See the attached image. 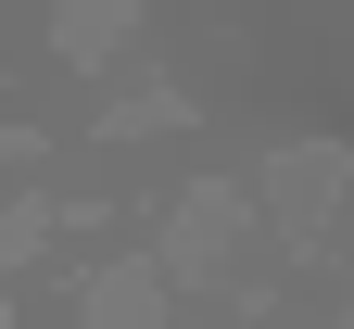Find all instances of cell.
<instances>
[{
  "label": "cell",
  "mask_w": 354,
  "mask_h": 329,
  "mask_svg": "<svg viewBox=\"0 0 354 329\" xmlns=\"http://www.w3.org/2000/svg\"><path fill=\"white\" fill-rule=\"evenodd\" d=\"M51 228H64V215H51V203H13V215H0V266H26V254H38V241H51Z\"/></svg>",
  "instance_id": "obj_5"
},
{
  "label": "cell",
  "mask_w": 354,
  "mask_h": 329,
  "mask_svg": "<svg viewBox=\"0 0 354 329\" xmlns=\"http://www.w3.org/2000/svg\"><path fill=\"white\" fill-rule=\"evenodd\" d=\"M76 329H165V278H152V254H127V266H102L76 292Z\"/></svg>",
  "instance_id": "obj_3"
},
{
  "label": "cell",
  "mask_w": 354,
  "mask_h": 329,
  "mask_svg": "<svg viewBox=\"0 0 354 329\" xmlns=\"http://www.w3.org/2000/svg\"><path fill=\"white\" fill-rule=\"evenodd\" d=\"M241 228H253V203L228 190V177H203V190L177 203V228H165V254H152V278H165V266H177V278H215V266H228V241H241Z\"/></svg>",
  "instance_id": "obj_1"
},
{
  "label": "cell",
  "mask_w": 354,
  "mask_h": 329,
  "mask_svg": "<svg viewBox=\"0 0 354 329\" xmlns=\"http://www.w3.org/2000/svg\"><path fill=\"white\" fill-rule=\"evenodd\" d=\"M0 329H13V304H0Z\"/></svg>",
  "instance_id": "obj_6"
},
{
  "label": "cell",
  "mask_w": 354,
  "mask_h": 329,
  "mask_svg": "<svg viewBox=\"0 0 354 329\" xmlns=\"http://www.w3.org/2000/svg\"><path fill=\"white\" fill-rule=\"evenodd\" d=\"M266 203H279V215H291V241L317 254V241H329V203H342V152H329V139L279 152V165H266Z\"/></svg>",
  "instance_id": "obj_2"
},
{
  "label": "cell",
  "mask_w": 354,
  "mask_h": 329,
  "mask_svg": "<svg viewBox=\"0 0 354 329\" xmlns=\"http://www.w3.org/2000/svg\"><path fill=\"white\" fill-rule=\"evenodd\" d=\"M127 38H140L127 13H51V51H127Z\"/></svg>",
  "instance_id": "obj_4"
}]
</instances>
